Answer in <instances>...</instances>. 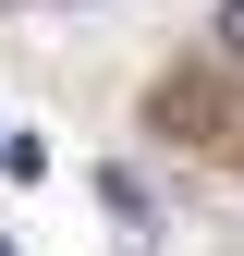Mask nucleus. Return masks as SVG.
<instances>
[{
    "label": "nucleus",
    "instance_id": "1",
    "mask_svg": "<svg viewBox=\"0 0 244 256\" xmlns=\"http://www.w3.org/2000/svg\"><path fill=\"white\" fill-rule=\"evenodd\" d=\"M98 196H110V220H122V232H146V220H159V208H146V183H134V171H98Z\"/></svg>",
    "mask_w": 244,
    "mask_h": 256
},
{
    "label": "nucleus",
    "instance_id": "2",
    "mask_svg": "<svg viewBox=\"0 0 244 256\" xmlns=\"http://www.w3.org/2000/svg\"><path fill=\"white\" fill-rule=\"evenodd\" d=\"M208 37H220V61H244V0H220V24H208Z\"/></svg>",
    "mask_w": 244,
    "mask_h": 256
},
{
    "label": "nucleus",
    "instance_id": "3",
    "mask_svg": "<svg viewBox=\"0 0 244 256\" xmlns=\"http://www.w3.org/2000/svg\"><path fill=\"white\" fill-rule=\"evenodd\" d=\"M37 12H86V0H37Z\"/></svg>",
    "mask_w": 244,
    "mask_h": 256
},
{
    "label": "nucleus",
    "instance_id": "4",
    "mask_svg": "<svg viewBox=\"0 0 244 256\" xmlns=\"http://www.w3.org/2000/svg\"><path fill=\"white\" fill-rule=\"evenodd\" d=\"M0 134H12V122H0Z\"/></svg>",
    "mask_w": 244,
    "mask_h": 256
},
{
    "label": "nucleus",
    "instance_id": "5",
    "mask_svg": "<svg viewBox=\"0 0 244 256\" xmlns=\"http://www.w3.org/2000/svg\"><path fill=\"white\" fill-rule=\"evenodd\" d=\"M0 256H12V244H0Z\"/></svg>",
    "mask_w": 244,
    "mask_h": 256
}]
</instances>
